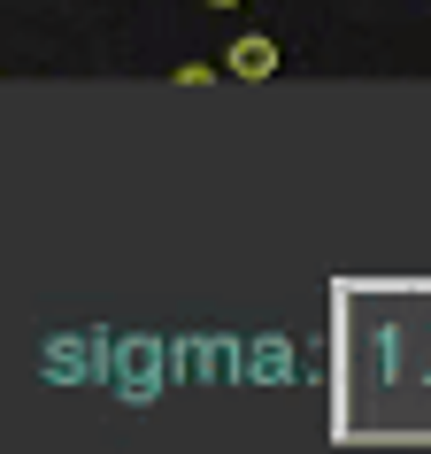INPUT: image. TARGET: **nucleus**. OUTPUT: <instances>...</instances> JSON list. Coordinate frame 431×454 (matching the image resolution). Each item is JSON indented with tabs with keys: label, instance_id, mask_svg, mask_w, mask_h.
Here are the masks:
<instances>
[{
	"label": "nucleus",
	"instance_id": "f03ea898",
	"mask_svg": "<svg viewBox=\"0 0 431 454\" xmlns=\"http://www.w3.org/2000/svg\"><path fill=\"white\" fill-rule=\"evenodd\" d=\"M208 8H239V0H208Z\"/></svg>",
	"mask_w": 431,
	"mask_h": 454
},
{
	"label": "nucleus",
	"instance_id": "f257e3e1",
	"mask_svg": "<svg viewBox=\"0 0 431 454\" xmlns=\"http://www.w3.org/2000/svg\"><path fill=\"white\" fill-rule=\"evenodd\" d=\"M223 70L239 77V85H270V77L286 70V54H278V39H231V54H223Z\"/></svg>",
	"mask_w": 431,
	"mask_h": 454
}]
</instances>
